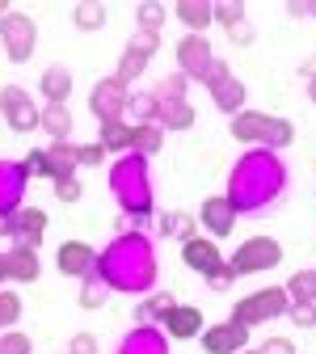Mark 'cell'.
I'll return each instance as SVG.
<instances>
[{"label": "cell", "mask_w": 316, "mask_h": 354, "mask_svg": "<svg viewBox=\"0 0 316 354\" xmlns=\"http://www.w3.org/2000/svg\"><path fill=\"white\" fill-rule=\"evenodd\" d=\"M287 182H291V173L283 165L279 152H270V148H249L232 173H228V198L236 215H266V211H275L283 198H287Z\"/></svg>", "instance_id": "1"}, {"label": "cell", "mask_w": 316, "mask_h": 354, "mask_svg": "<svg viewBox=\"0 0 316 354\" xmlns=\"http://www.w3.org/2000/svg\"><path fill=\"white\" fill-rule=\"evenodd\" d=\"M97 274L110 283V291L122 295H148L156 287V249L144 232H118L97 253Z\"/></svg>", "instance_id": "2"}, {"label": "cell", "mask_w": 316, "mask_h": 354, "mask_svg": "<svg viewBox=\"0 0 316 354\" xmlns=\"http://www.w3.org/2000/svg\"><path fill=\"white\" fill-rule=\"evenodd\" d=\"M110 194L122 215H152V169L144 156H118L110 165Z\"/></svg>", "instance_id": "3"}, {"label": "cell", "mask_w": 316, "mask_h": 354, "mask_svg": "<svg viewBox=\"0 0 316 354\" xmlns=\"http://www.w3.org/2000/svg\"><path fill=\"white\" fill-rule=\"evenodd\" d=\"M287 308H291V299H287L283 287H261V291H249L245 299H236L228 321L253 329V325H270L275 317H287Z\"/></svg>", "instance_id": "4"}, {"label": "cell", "mask_w": 316, "mask_h": 354, "mask_svg": "<svg viewBox=\"0 0 316 354\" xmlns=\"http://www.w3.org/2000/svg\"><path fill=\"white\" fill-rule=\"evenodd\" d=\"M279 261H283V245H279L275 236H249V241L228 257V270H232L236 279H245V274L275 270Z\"/></svg>", "instance_id": "5"}, {"label": "cell", "mask_w": 316, "mask_h": 354, "mask_svg": "<svg viewBox=\"0 0 316 354\" xmlns=\"http://www.w3.org/2000/svg\"><path fill=\"white\" fill-rule=\"evenodd\" d=\"M0 42H5V55H9L13 64H26V59L34 55V42H38V26H34V17L9 9L5 17H0Z\"/></svg>", "instance_id": "6"}, {"label": "cell", "mask_w": 316, "mask_h": 354, "mask_svg": "<svg viewBox=\"0 0 316 354\" xmlns=\"http://www.w3.org/2000/svg\"><path fill=\"white\" fill-rule=\"evenodd\" d=\"M127 93H131V88H127L118 76H102L93 88H89V110H93L97 122H122Z\"/></svg>", "instance_id": "7"}, {"label": "cell", "mask_w": 316, "mask_h": 354, "mask_svg": "<svg viewBox=\"0 0 316 354\" xmlns=\"http://www.w3.org/2000/svg\"><path fill=\"white\" fill-rule=\"evenodd\" d=\"M0 114H5V122L17 131V136H26V131L38 127V106H34V97L26 93L21 84H5V88H0Z\"/></svg>", "instance_id": "8"}, {"label": "cell", "mask_w": 316, "mask_h": 354, "mask_svg": "<svg viewBox=\"0 0 316 354\" xmlns=\"http://www.w3.org/2000/svg\"><path fill=\"white\" fill-rule=\"evenodd\" d=\"M211 64H215V51H211V42L203 34H186L177 42V72L186 80H203Z\"/></svg>", "instance_id": "9"}, {"label": "cell", "mask_w": 316, "mask_h": 354, "mask_svg": "<svg viewBox=\"0 0 316 354\" xmlns=\"http://www.w3.org/2000/svg\"><path fill=\"white\" fill-rule=\"evenodd\" d=\"M55 266H59V274H68V279H84V274L97 270V249L84 245V241H64L59 253H55Z\"/></svg>", "instance_id": "10"}, {"label": "cell", "mask_w": 316, "mask_h": 354, "mask_svg": "<svg viewBox=\"0 0 316 354\" xmlns=\"http://www.w3.org/2000/svg\"><path fill=\"white\" fill-rule=\"evenodd\" d=\"M13 245H26V249H38L42 245V236H47V211L42 207H17L13 215Z\"/></svg>", "instance_id": "11"}, {"label": "cell", "mask_w": 316, "mask_h": 354, "mask_svg": "<svg viewBox=\"0 0 316 354\" xmlns=\"http://www.w3.org/2000/svg\"><path fill=\"white\" fill-rule=\"evenodd\" d=\"M203 350L207 354H241V350H249V329L236 321L211 325V329H203Z\"/></svg>", "instance_id": "12"}, {"label": "cell", "mask_w": 316, "mask_h": 354, "mask_svg": "<svg viewBox=\"0 0 316 354\" xmlns=\"http://www.w3.org/2000/svg\"><path fill=\"white\" fill-rule=\"evenodd\" d=\"M26 169L21 160H0V215H13L26 198Z\"/></svg>", "instance_id": "13"}, {"label": "cell", "mask_w": 316, "mask_h": 354, "mask_svg": "<svg viewBox=\"0 0 316 354\" xmlns=\"http://www.w3.org/2000/svg\"><path fill=\"white\" fill-rule=\"evenodd\" d=\"M160 333L173 337V342H190V337L203 333V313L190 308V304H173V313L160 321Z\"/></svg>", "instance_id": "14"}, {"label": "cell", "mask_w": 316, "mask_h": 354, "mask_svg": "<svg viewBox=\"0 0 316 354\" xmlns=\"http://www.w3.org/2000/svg\"><path fill=\"white\" fill-rule=\"evenodd\" d=\"M182 261L190 266L194 274H203V279H211L219 266H223V253L215 249V241H207V236H194V241H186L182 245Z\"/></svg>", "instance_id": "15"}, {"label": "cell", "mask_w": 316, "mask_h": 354, "mask_svg": "<svg viewBox=\"0 0 316 354\" xmlns=\"http://www.w3.org/2000/svg\"><path fill=\"white\" fill-rule=\"evenodd\" d=\"M194 219H198V224H203L211 236H228V232L236 228V211H232V203L223 198V194L207 198V203H203V211H198Z\"/></svg>", "instance_id": "16"}, {"label": "cell", "mask_w": 316, "mask_h": 354, "mask_svg": "<svg viewBox=\"0 0 316 354\" xmlns=\"http://www.w3.org/2000/svg\"><path fill=\"white\" fill-rule=\"evenodd\" d=\"M114 354H169V337L160 333V325H140L118 342Z\"/></svg>", "instance_id": "17"}, {"label": "cell", "mask_w": 316, "mask_h": 354, "mask_svg": "<svg viewBox=\"0 0 316 354\" xmlns=\"http://www.w3.org/2000/svg\"><path fill=\"white\" fill-rule=\"evenodd\" d=\"M47 152V177L51 182H59V177H76V165H80V148L72 140H59L51 148H42Z\"/></svg>", "instance_id": "18"}, {"label": "cell", "mask_w": 316, "mask_h": 354, "mask_svg": "<svg viewBox=\"0 0 316 354\" xmlns=\"http://www.w3.org/2000/svg\"><path fill=\"white\" fill-rule=\"evenodd\" d=\"M38 249H26V245H13L9 253H5V274L13 279V283H34L38 279Z\"/></svg>", "instance_id": "19"}, {"label": "cell", "mask_w": 316, "mask_h": 354, "mask_svg": "<svg viewBox=\"0 0 316 354\" xmlns=\"http://www.w3.org/2000/svg\"><path fill=\"white\" fill-rule=\"evenodd\" d=\"M156 232L165 236V241H194L198 236V219L190 215V211H165L160 219H156Z\"/></svg>", "instance_id": "20"}, {"label": "cell", "mask_w": 316, "mask_h": 354, "mask_svg": "<svg viewBox=\"0 0 316 354\" xmlns=\"http://www.w3.org/2000/svg\"><path fill=\"white\" fill-rule=\"evenodd\" d=\"M38 88H42V97H47V106H68V93H72V72H68L64 64H51L47 72H42Z\"/></svg>", "instance_id": "21"}, {"label": "cell", "mask_w": 316, "mask_h": 354, "mask_svg": "<svg viewBox=\"0 0 316 354\" xmlns=\"http://www.w3.org/2000/svg\"><path fill=\"white\" fill-rule=\"evenodd\" d=\"M156 127L160 131H190L194 127V106L190 102H165V97H156Z\"/></svg>", "instance_id": "22"}, {"label": "cell", "mask_w": 316, "mask_h": 354, "mask_svg": "<svg viewBox=\"0 0 316 354\" xmlns=\"http://www.w3.org/2000/svg\"><path fill=\"white\" fill-rule=\"evenodd\" d=\"M266 122H270V114H257V110H241V114H232V140H241V144H253V148H261Z\"/></svg>", "instance_id": "23"}, {"label": "cell", "mask_w": 316, "mask_h": 354, "mask_svg": "<svg viewBox=\"0 0 316 354\" xmlns=\"http://www.w3.org/2000/svg\"><path fill=\"white\" fill-rule=\"evenodd\" d=\"M211 102H215V110H223V114H241V110H245V84H241L236 76H223L219 84H211Z\"/></svg>", "instance_id": "24"}, {"label": "cell", "mask_w": 316, "mask_h": 354, "mask_svg": "<svg viewBox=\"0 0 316 354\" xmlns=\"http://www.w3.org/2000/svg\"><path fill=\"white\" fill-rule=\"evenodd\" d=\"M38 127L51 136V144L72 140V110H68V106H42V110H38Z\"/></svg>", "instance_id": "25"}, {"label": "cell", "mask_w": 316, "mask_h": 354, "mask_svg": "<svg viewBox=\"0 0 316 354\" xmlns=\"http://www.w3.org/2000/svg\"><path fill=\"white\" fill-rule=\"evenodd\" d=\"M173 17L182 21L190 34H203V30L211 26V5H207V0H177V5H173Z\"/></svg>", "instance_id": "26"}, {"label": "cell", "mask_w": 316, "mask_h": 354, "mask_svg": "<svg viewBox=\"0 0 316 354\" xmlns=\"http://www.w3.org/2000/svg\"><path fill=\"white\" fill-rule=\"evenodd\" d=\"M122 122H127V127L156 122V93H144V88H135V93H127V110H122Z\"/></svg>", "instance_id": "27"}, {"label": "cell", "mask_w": 316, "mask_h": 354, "mask_svg": "<svg viewBox=\"0 0 316 354\" xmlns=\"http://www.w3.org/2000/svg\"><path fill=\"white\" fill-rule=\"evenodd\" d=\"M160 144H165V131L156 127V122H140V127H131V152L135 156H156L160 152Z\"/></svg>", "instance_id": "28"}, {"label": "cell", "mask_w": 316, "mask_h": 354, "mask_svg": "<svg viewBox=\"0 0 316 354\" xmlns=\"http://www.w3.org/2000/svg\"><path fill=\"white\" fill-rule=\"evenodd\" d=\"M291 144H295V122H291V118H270V122H266V136H261V148L287 152Z\"/></svg>", "instance_id": "29"}, {"label": "cell", "mask_w": 316, "mask_h": 354, "mask_svg": "<svg viewBox=\"0 0 316 354\" xmlns=\"http://www.w3.org/2000/svg\"><path fill=\"white\" fill-rule=\"evenodd\" d=\"M106 299H110V283H106L97 270L80 279V308H84V313H97Z\"/></svg>", "instance_id": "30"}, {"label": "cell", "mask_w": 316, "mask_h": 354, "mask_svg": "<svg viewBox=\"0 0 316 354\" xmlns=\"http://www.w3.org/2000/svg\"><path fill=\"white\" fill-rule=\"evenodd\" d=\"M97 144L106 152H131V127L127 122H97Z\"/></svg>", "instance_id": "31"}, {"label": "cell", "mask_w": 316, "mask_h": 354, "mask_svg": "<svg viewBox=\"0 0 316 354\" xmlns=\"http://www.w3.org/2000/svg\"><path fill=\"white\" fill-rule=\"evenodd\" d=\"M283 291L291 304H316V270H295Z\"/></svg>", "instance_id": "32"}, {"label": "cell", "mask_w": 316, "mask_h": 354, "mask_svg": "<svg viewBox=\"0 0 316 354\" xmlns=\"http://www.w3.org/2000/svg\"><path fill=\"white\" fill-rule=\"evenodd\" d=\"M72 21H76V30H102L106 26V5H97V0H80V5L72 9Z\"/></svg>", "instance_id": "33"}, {"label": "cell", "mask_w": 316, "mask_h": 354, "mask_svg": "<svg viewBox=\"0 0 316 354\" xmlns=\"http://www.w3.org/2000/svg\"><path fill=\"white\" fill-rule=\"evenodd\" d=\"M144 72H148V55H140V51H131V47H127V51H122V59H118V72H114V76L131 88Z\"/></svg>", "instance_id": "34"}, {"label": "cell", "mask_w": 316, "mask_h": 354, "mask_svg": "<svg viewBox=\"0 0 316 354\" xmlns=\"http://www.w3.org/2000/svg\"><path fill=\"white\" fill-rule=\"evenodd\" d=\"M173 304H177V299H173L169 291H156L148 304H140V308H135V321H165V317L173 313Z\"/></svg>", "instance_id": "35"}, {"label": "cell", "mask_w": 316, "mask_h": 354, "mask_svg": "<svg viewBox=\"0 0 316 354\" xmlns=\"http://www.w3.org/2000/svg\"><path fill=\"white\" fill-rule=\"evenodd\" d=\"M135 21H140V30H148V34H160V26L169 21V9L156 5V0H148V5L135 9Z\"/></svg>", "instance_id": "36"}, {"label": "cell", "mask_w": 316, "mask_h": 354, "mask_svg": "<svg viewBox=\"0 0 316 354\" xmlns=\"http://www.w3.org/2000/svg\"><path fill=\"white\" fill-rule=\"evenodd\" d=\"M211 21H219L223 30H232L245 21V5L241 0H219V5H211Z\"/></svg>", "instance_id": "37"}, {"label": "cell", "mask_w": 316, "mask_h": 354, "mask_svg": "<svg viewBox=\"0 0 316 354\" xmlns=\"http://www.w3.org/2000/svg\"><path fill=\"white\" fill-rule=\"evenodd\" d=\"M186 84H190V80H186L182 72H169V76L156 84V97H165V102H186Z\"/></svg>", "instance_id": "38"}, {"label": "cell", "mask_w": 316, "mask_h": 354, "mask_svg": "<svg viewBox=\"0 0 316 354\" xmlns=\"http://www.w3.org/2000/svg\"><path fill=\"white\" fill-rule=\"evenodd\" d=\"M17 317H21V299L13 291H0V329L9 333V325H17Z\"/></svg>", "instance_id": "39"}, {"label": "cell", "mask_w": 316, "mask_h": 354, "mask_svg": "<svg viewBox=\"0 0 316 354\" xmlns=\"http://www.w3.org/2000/svg\"><path fill=\"white\" fill-rule=\"evenodd\" d=\"M0 354H34V342L26 333L9 329V333H0Z\"/></svg>", "instance_id": "40"}, {"label": "cell", "mask_w": 316, "mask_h": 354, "mask_svg": "<svg viewBox=\"0 0 316 354\" xmlns=\"http://www.w3.org/2000/svg\"><path fill=\"white\" fill-rule=\"evenodd\" d=\"M127 47H131V51H140V55H148V59H152V55L160 51V34H148V30H135V38L127 42Z\"/></svg>", "instance_id": "41"}, {"label": "cell", "mask_w": 316, "mask_h": 354, "mask_svg": "<svg viewBox=\"0 0 316 354\" xmlns=\"http://www.w3.org/2000/svg\"><path fill=\"white\" fill-rule=\"evenodd\" d=\"M287 317H291V325L312 329V325H316V304H291V308H287Z\"/></svg>", "instance_id": "42"}, {"label": "cell", "mask_w": 316, "mask_h": 354, "mask_svg": "<svg viewBox=\"0 0 316 354\" xmlns=\"http://www.w3.org/2000/svg\"><path fill=\"white\" fill-rule=\"evenodd\" d=\"M80 182H76V177H59V182H55V198L59 203H80Z\"/></svg>", "instance_id": "43"}, {"label": "cell", "mask_w": 316, "mask_h": 354, "mask_svg": "<svg viewBox=\"0 0 316 354\" xmlns=\"http://www.w3.org/2000/svg\"><path fill=\"white\" fill-rule=\"evenodd\" d=\"M21 169H26V177H47V152H26V160H21Z\"/></svg>", "instance_id": "44"}, {"label": "cell", "mask_w": 316, "mask_h": 354, "mask_svg": "<svg viewBox=\"0 0 316 354\" xmlns=\"http://www.w3.org/2000/svg\"><path fill=\"white\" fill-rule=\"evenodd\" d=\"M68 354H97V337L93 333H76L68 342Z\"/></svg>", "instance_id": "45"}, {"label": "cell", "mask_w": 316, "mask_h": 354, "mask_svg": "<svg viewBox=\"0 0 316 354\" xmlns=\"http://www.w3.org/2000/svg\"><path fill=\"white\" fill-rule=\"evenodd\" d=\"M207 283H211V291H228V287L236 283V274L228 270V261H223V266H219V270H215V274H211Z\"/></svg>", "instance_id": "46"}, {"label": "cell", "mask_w": 316, "mask_h": 354, "mask_svg": "<svg viewBox=\"0 0 316 354\" xmlns=\"http://www.w3.org/2000/svg\"><path fill=\"white\" fill-rule=\"evenodd\" d=\"M257 354H295V346H291L287 337H266Z\"/></svg>", "instance_id": "47"}, {"label": "cell", "mask_w": 316, "mask_h": 354, "mask_svg": "<svg viewBox=\"0 0 316 354\" xmlns=\"http://www.w3.org/2000/svg\"><path fill=\"white\" fill-rule=\"evenodd\" d=\"M223 76H232V72H228V64H223V59L215 55V64H211V68H207V76H203V88H211V84H219Z\"/></svg>", "instance_id": "48"}, {"label": "cell", "mask_w": 316, "mask_h": 354, "mask_svg": "<svg viewBox=\"0 0 316 354\" xmlns=\"http://www.w3.org/2000/svg\"><path fill=\"white\" fill-rule=\"evenodd\" d=\"M106 156H110V152H106L102 144H84V148H80V165H102Z\"/></svg>", "instance_id": "49"}, {"label": "cell", "mask_w": 316, "mask_h": 354, "mask_svg": "<svg viewBox=\"0 0 316 354\" xmlns=\"http://www.w3.org/2000/svg\"><path fill=\"white\" fill-rule=\"evenodd\" d=\"M228 38H232V42H241V47H249V42H253V26H249V21H241V26H232V30H228Z\"/></svg>", "instance_id": "50"}, {"label": "cell", "mask_w": 316, "mask_h": 354, "mask_svg": "<svg viewBox=\"0 0 316 354\" xmlns=\"http://www.w3.org/2000/svg\"><path fill=\"white\" fill-rule=\"evenodd\" d=\"M299 72H304V80H316V55H308V59L299 64Z\"/></svg>", "instance_id": "51"}, {"label": "cell", "mask_w": 316, "mask_h": 354, "mask_svg": "<svg viewBox=\"0 0 316 354\" xmlns=\"http://www.w3.org/2000/svg\"><path fill=\"white\" fill-rule=\"evenodd\" d=\"M9 232H13V219H9V215H0V236H9Z\"/></svg>", "instance_id": "52"}, {"label": "cell", "mask_w": 316, "mask_h": 354, "mask_svg": "<svg viewBox=\"0 0 316 354\" xmlns=\"http://www.w3.org/2000/svg\"><path fill=\"white\" fill-rule=\"evenodd\" d=\"M308 97H312V106H316V80H308Z\"/></svg>", "instance_id": "53"}, {"label": "cell", "mask_w": 316, "mask_h": 354, "mask_svg": "<svg viewBox=\"0 0 316 354\" xmlns=\"http://www.w3.org/2000/svg\"><path fill=\"white\" fill-rule=\"evenodd\" d=\"M5 279H9V274H5V257H0V283H5Z\"/></svg>", "instance_id": "54"}, {"label": "cell", "mask_w": 316, "mask_h": 354, "mask_svg": "<svg viewBox=\"0 0 316 354\" xmlns=\"http://www.w3.org/2000/svg\"><path fill=\"white\" fill-rule=\"evenodd\" d=\"M9 13V0H0V17H5Z\"/></svg>", "instance_id": "55"}, {"label": "cell", "mask_w": 316, "mask_h": 354, "mask_svg": "<svg viewBox=\"0 0 316 354\" xmlns=\"http://www.w3.org/2000/svg\"><path fill=\"white\" fill-rule=\"evenodd\" d=\"M241 354H257V350H241Z\"/></svg>", "instance_id": "56"}]
</instances>
